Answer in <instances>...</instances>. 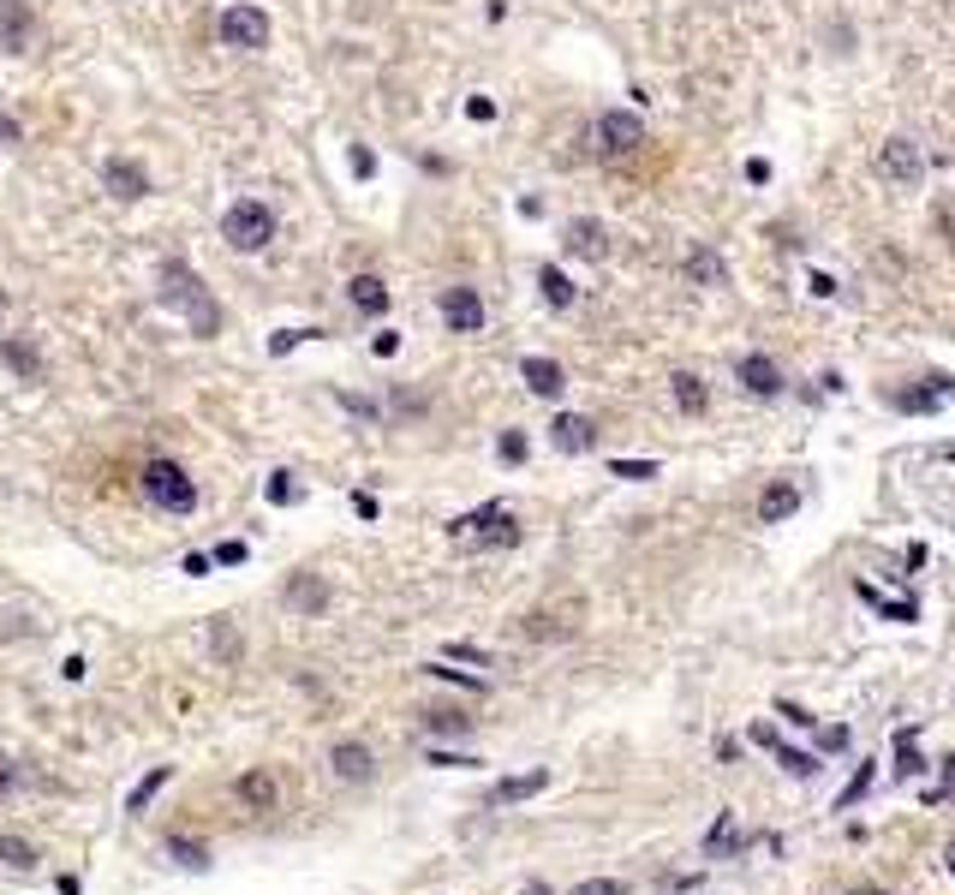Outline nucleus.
<instances>
[{"instance_id": "16", "label": "nucleus", "mask_w": 955, "mask_h": 895, "mask_svg": "<svg viewBox=\"0 0 955 895\" xmlns=\"http://www.w3.org/2000/svg\"><path fill=\"white\" fill-rule=\"evenodd\" d=\"M287 604L299 609V616H323L329 609V585L317 580V573H299V580L287 585Z\"/></svg>"}, {"instance_id": "43", "label": "nucleus", "mask_w": 955, "mask_h": 895, "mask_svg": "<svg viewBox=\"0 0 955 895\" xmlns=\"http://www.w3.org/2000/svg\"><path fill=\"white\" fill-rule=\"evenodd\" d=\"M466 120H496V102L490 96H473V102H466Z\"/></svg>"}, {"instance_id": "36", "label": "nucleus", "mask_w": 955, "mask_h": 895, "mask_svg": "<svg viewBox=\"0 0 955 895\" xmlns=\"http://www.w3.org/2000/svg\"><path fill=\"white\" fill-rule=\"evenodd\" d=\"M215 657H222V663L239 657V639H234V626H227V621H215Z\"/></svg>"}, {"instance_id": "3", "label": "nucleus", "mask_w": 955, "mask_h": 895, "mask_svg": "<svg viewBox=\"0 0 955 895\" xmlns=\"http://www.w3.org/2000/svg\"><path fill=\"white\" fill-rule=\"evenodd\" d=\"M215 36H222L227 48H263L270 43V12L239 0V7H227L222 19H215Z\"/></svg>"}, {"instance_id": "40", "label": "nucleus", "mask_w": 955, "mask_h": 895, "mask_svg": "<svg viewBox=\"0 0 955 895\" xmlns=\"http://www.w3.org/2000/svg\"><path fill=\"white\" fill-rule=\"evenodd\" d=\"M502 460H508V466H520V460H526V437H520V430H508V437H502Z\"/></svg>"}, {"instance_id": "37", "label": "nucleus", "mask_w": 955, "mask_h": 895, "mask_svg": "<svg viewBox=\"0 0 955 895\" xmlns=\"http://www.w3.org/2000/svg\"><path fill=\"white\" fill-rule=\"evenodd\" d=\"M425 675H437V681H454V687H466V693H478V687H484V681H478V675H461V669H442V663H430V669H425Z\"/></svg>"}, {"instance_id": "26", "label": "nucleus", "mask_w": 955, "mask_h": 895, "mask_svg": "<svg viewBox=\"0 0 955 895\" xmlns=\"http://www.w3.org/2000/svg\"><path fill=\"white\" fill-rule=\"evenodd\" d=\"M168 776H174V764H156V771H150V776H144V783H138V788H132V795H126V812H144V806H150V800H156V795H162V788H168Z\"/></svg>"}, {"instance_id": "24", "label": "nucleus", "mask_w": 955, "mask_h": 895, "mask_svg": "<svg viewBox=\"0 0 955 895\" xmlns=\"http://www.w3.org/2000/svg\"><path fill=\"white\" fill-rule=\"evenodd\" d=\"M239 800H246V806H258V812H270V806H275V776H270V771L239 776Z\"/></svg>"}, {"instance_id": "53", "label": "nucleus", "mask_w": 955, "mask_h": 895, "mask_svg": "<svg viewBox=\"0 0 955 895\" xmlns=\"http://www.w3.org/2000/svg\"><path fill=\"white\" fill-rule=\"evenodd\" d=\"M944 788H955V752L944 759Z\"/></svg>"}, {"instance_id": "50", "label": "nucleus", "mask_w": 955, "mask_h": 895, "mask_svg": "<svg viewBox=\"0 0 955 895\" xmlns=\"http://www.w3.org/2000/svg\"><path fill=\"white\" fill-rule=\"evenodd\" d=\"M747 179H753V186H764V179H771V162L753 156V162H747Z\"/></svg>"}, {"instance_id": "15", "label": "nucleus", "mask_w": 955, "mask_h": 895, "mask_svg": "<svg viewBox=\"0 0 955 895\" xmlns=\"http://www.w3.org/2000/svg\"><path fill=\"white\" fill-rule=\"evenodd\" d=\"M0 358H7V370H12V377H24V382L43 377V353H36L24 335H7V341H0Z\"/></svg>"}, {"instance_id": "11", "label": "nucleus", "mask_w": 955, "mask_h": 895, "mask_svg": "<svg viewBox=\"0 0 955 895\" xmlns=\"http://www.w3.org/2000/svg\"><path fill=\"white\" fill-rule=\"evenodd\" d=\"M31 31H36L31 7H24V0H0V48H7V55H24V48H31Z\"/></svg>"}, {"instance_id": "48", "label": "nucleus", "mask_w": 955, "mask_h": 895, "mask_svg": "<svg viewBox=\"0 0 955 895\" xmlns=\"http://www.w3.org/2000/svg\"><path fill=\"white\" fill-rule=\"evenodd\" d=\"M180 568L191 573V580H198V573H210V568H215V556H186V561H180Z\"/></svg>"}, {"instance_id": "55", "label": "nucleus", "mask_w": 955, "mask_h": 895, "mask_svg": "<svg viewBox=\"0 0 955 895\" xmlns=\"http://www.w3.org/2000/svg\"><path fill=\"white\" fill-rule=\"evenodd\" d=\"M944 860H950V878H955V842H950V848H944Z\"/></svg>"}, {"instance_id": "20", "label": "nucleus", "mask_w": 955, "mask_h": 895, "mask_svg": "<svg viewBox=\"0 0 955 895\" xmlns=\"http://www.w3.org/2000/svg\"><path fill=\"white\" fill-rule=\"evenodd\" d=\"M795 508H800L795 484H771V490H764V502H759V520H764V526H776V520H788Z\"/></svg>"}, {"instance_id": "41", "label": "nucleus", "mask_w": 955, "mask_h": 895, "mask_svg": "<svg viewBox=\"0 0 955 895\" xmlns=\"http://www.w3.org/2000/svg\"><path fill=\"white\" fill-rule=\"evenodd\" d=\"M371 353L377 358H394V353H401V335H394V329H382V335L371 341Z\"/></svg>"}, {"instance_id": "27", "label": "nucleus", "mask_w": 955, "mask_h": 895, "mask_svg": "<svg viewBox=\"0 0 955 895\" xmlns=\"http://www.w3.org/2000/svg\"><path fill=\"white\" fill-rule=\"evenodd\" d=\"M538 287H544V299H550L556 311H568V305H573V281H568L556 263H544V268H538Z\"/></svg>"}, {"instance_id": "9", "label": "nucleus", "mask_w": 955, "mask_h": 895, "mask_svg": "<svg viewBox=\"0 0 955 895\" xmlns=\"http://www.w3.org/2000/svg\"><path fill=\"white\" fill-rule=\"evenodd\" d=\"M329 771H335L341 783H371V776H377V752L365 747V740H335V752H329Z\"/></svg>"}, {"instance_id": "34", "label": "nucleus", "mask_w": 955, "mask_h": 895, "mask_svg": "<svg viewBox=\"0 0 955 895\" xmlns=\"http://www.w3.org/2000/svg\"><path fill=\"white\" fill-rule=\"evenodd\" d=\"M442 657H461V663H478V669H490V651L466 645V639H454V645H442Z\"/></svg>"}, {"instance_id": "33", "label": "nucleus", "mask_w": 955, "mask_h": 895, "mask_svg": "<svg viewBox=\"0 0 955 895\" xmlns=\"http://www.w3.org/2000/svg\"><path fill=\"white\" fill-rule=\"evenodd\" d=\"M573 895H628V884L621 878H585V884H573Z\"/></svg>"}, {"instance_id": "35", "label": "nucleus", "mask_w": 955, "mask_h": 895, "mask_svg": "<svg viewBox=\"0 0 955 895\" xmlns=\"http://www.w3.org/2000/svg\"><path fill=\"white\" fill-rule=\"evenodd\" d=\"M866 788H872V764H860V771H855V783H848L843 795H836V806H855V800L866 795Z\"/></svg>"}, {"instance_id": "1", "label": "nucleus", "mask_w": 955, "mask_h": 895, "mask_svg": "<svg viewBox=\"0 0 955 895\" xmlns=\"http://www.w3.org/2000/svg\"><path fill=\"white\" fill-rule=\"evenodd\" d=\"M144 496L162 514H191L198 508V484H191L180 460H144Z\"/></svg>"}, {"instance_id": "21", "label": "nucleus", "mask_w": 955, "mask_h": 895, "mask_svg": "<svg viewBox=\"0 0 955 895\" xmlns=\"http://www.w3.org/2000/svg\"><path fill=\"white\" fill-rule=\"evenodd\" d=\"M162 854H168L174 866H186V872H210V848H203V842H191V836H168V842H162Z\"/></svg>"}, {"instance_id": "45", "label": "nucleus", "mask_w": 955, "mask_h": 895, "mask_svg": "<svg viewBox=\"0 0 955 895\" xmlns=\"http://www.w3.org/2000/svg\"><path fill=\"white\" fill-rule=\"evenodd\" d=\"M776 711H783V716H788V723H795V728H819V716H807L800 705H776Z\"/></svg>"}, {"instance_id": "44", "label": "nucleus", "mask_w": 955, "mask_h": 895, "mask_svg": "<svg viewBox=\"0 0 955 895\" xmlns=\"http://www.w3.org/2000/svg\"><path fill=\"white\" fill-rule=\"evenodd\" d=\"M353 174H359V179L377 174V156H371V150H353Z\"/></svg>"}, {"instance_id": "31", "label": "nucleus", "mask_w": 955, "mask_h": 895, "mask_svg": "<svg viewBox=\"0 0 955 895\" xmlns=\"http://www.w3.org/2000/svg\"><path fill=\"white\" fill-rule=\"evenodd\" d=\"M657 460H609V478H652Z\"/></svg>"}, {"instance_id": "42", "label": "nucleus", "mask_w": 955, "mask_h": 895, "mask_svg": "<svg viewBox=\"0 0 955 895\" xmlns=\"http://www.w3.org/2000/svg\"><path fill=\"white\" fill-rule=\"evenodd\" d=\"M430 764H449V771H473L478 759H461V752H442V747H437V752H430Z\"/></svg>"}, {"instance_id": "39", "label": "nucleus", "mask_w": 955, "mask_h": 895, "mask_svg": "<svg viewBox=\"0 0 955 895\" xmlns=\"http://www.w3.org/2000/svg\"><path fill=\"white\" fill-rule=\"evenodd\" d=\"M305 335H311V329H282V335H275V341H270V353H275V358H282V353H293V347H299V341H305Z\"/></svg>"}, {"instance_id": "38", "label": "nucleus", "mask_w": 955, "mask_h": 895, "mask_svg": "<svg viewBox=\"0 0 955 895\" xmlns=\"http://www.w3.org/2000/svg\"><path fill=\"white\" fill-rule=\"evenodd\" d=\"M246 556H251V549L239 544V537H227V544L215 549V561H222V568H239V561H246Z\"/></svg>"}, {"instance_id": "54", "label": "nucleus", "mask_w": 955, "mask_h": 895, "mask_svg": "<svg viewBox=\"0 0 955 895\" xmlns=\"http://www.w3.org/2000/svg\"><path fill=\"white\" fill-rule=\"evenodd\" d=\"M848 895H884V890H878V884H860V890H848Z\"/></svg>"}, {"instance_id": "29", "label": "nucleus", "mask_w": 955, "mask_h": 895, "mask_svg": "<svg viewBox=\"0 0 955 895\" xmlns=\"http://www.w3.org/2000/svg\"><path fill=\"white\" fill-rule=\"evenodd\" d=\"M705 848H711V854H723V848H729V854H735V848H741V830H735V818H729V812H723V818H717V824H711V836H705Z\"/></svg>"}, {"instance_id": "30", "label": "nucleus", "mask_w": 955, "mask_h": 895, "mask_svg": "<svg viewBox=\"0 0 955 895\" xmlns=\"http://www.w3.org/2000/svg\"><path fill=\"white\" fill-rule=\"evenodd\" d=\"M776 764H783V771L788 776H812V771H819V759H807V752H795V747H783V740H776Z\"/></svg>"}, {"instance_id": "14", "label": "nucleus", "mask_w": 955, "mask_h": 895, "mask_svg": "<svg viewBox=\"0 0 955 895\" xmlns=\"http://www.w3.org/2000/svg\"><path fill=\"white\" fill-rule=\"evenodd\" d=\"M520 377H526V389L544 394V401H556V394L568 389V377H562V365H556V358H526V365H520Z\"/></svg>"}, {"instance_id": "7", "label": "nucleus", "mask_w": 955, "mask_h": 895, "mask_svg": "<svg viewBox=\"0 0 955 895\" xmlns=\"http://www.w3.org/2000/svg\"><path fill=\"white\" fill-rule=\"evenodd\" d=\"M442 323H449L454 335H478V329H484L478 287H449V293H442Z\"/></svg>"}, {"instance_id": "47", "label": "nucleus", "mask_w": 955, "mask_h": 895, "mask_svg": "<svg viewBox=\"0 0 955 895\" xmlns=\"http://www.w3.org/2000/svg\"><path fill=\"white\" fill-rule=\"evenodd\" d=\"M19 138H24V126L12 114H0V144H19Z\"/></svg>"}, {"instance_id": "6", "label": "nucleus", "mask_w": 955, "mask_h": 895, "mask_svg": "<svg viewBox=\"0 0 955 895\" xmlns=\"http://www.w3.org/2000/svg\"><path fill=\"white\" fill-rule=\"evenodd\" d=\"M645 144V126L633 108H609L604 120H597V150L604 156H633V150Z\"/></svg>"}, {"instance_id": "52", "label": "nucleus", "mask_w": 955, "mask_h": 895, "mask_svg": "<svg viewBox=\"0 0 955 895\" xmlns=\"http://www.w3.org/2000/svg\"><path fill=\"white\" fill-rule=\"evenodd\" d=\"M12 783H19V771H12V764H0V788H12Z\"/></svg>"}, {"instance_id": "46", "label": "nucleus", "mask_w": 955, "mask_h": 895, "mask_svg": "<svg viewBox=\"0 0 955 895\" xmlns=\"http://www.w3.org/2000/svg\"><path fill=\"white\" fill-rule=\"evenodd\" d=\"M776 740H783V735H776V728H771V723H753V747H764V752H771V747H776Z\"/></svg>"}, {"instance_id": "17", "label": "nucleus", "mask_w": 955, "mask_h": 895, "mask_svg": "<svg viewBox=\"0 0 955 895\" xmlns=\"http://www.w3.org/2000/svg\"><path fill=\"white\" fill-rule=\"evenodd\" d=\"M538 788H550V771H526V776H508V783L490 788V806H514V800H532Z\"/></svg>"}, {"instance_id": "51", "label": "nucleus", "mask_w": 955, "mask_h": 895, "mask_svg": "<svg viewBox=\"0 0 955 895\" xmlns=\"http://www.w3.org/2000/svg\"><path fill=\"white\" fill-rule=\"evenodd\" d=\"M938 227H944V239H955V203H944V210H938Z\"/></svg>"}, {"instance_id": "22", "label": "nucleus", "mask_w": 955, "mask_h": 895, "mask_svg": "<svg viewBox=\"0 0 955 895\" xmlns=\"http://www.w3.org/2000/svg\"><path fill=\"white\" fill-rule=\"evenodd\" d=\"M36 860H43V854H36V842L7 836V830H0V866H12V872H36Z\"/></svg>"}, {"instance_id": "32", "label": "nucleus", "mask_w": 955, "mask_h": 895, "mask_svg": "<svg viewBox=\"0 0 955 895\" xmlns=\"http://www.w3.org/2000/svg\"><path fill=\"white\" fill-rule=\"evenodd\" d=\"M270 502H275V508L299 502V484H293V472H275V478H270Z\"/></svg>"}, {"instance_id": "19", "label": "nucleus", "mask_w": 955, "mask_h": 895, "mask_svg": "<svg viewBox=\"0 0 955 895\" xmlns=\"http://www.w3.org/2000/svg\"><path fill=\"white\" fill-rule=\"evenodd\" d=\"M353 305H359L365 317H382L389 311V287H382V275H353Z\"/></svg>"}, {"instance_id": "23", "label": "nucleus", "mask_w": 955, "mask_h": 895, "mask_svg": "<svg viewBox=\"0 0 955 895\" xmlns=\"http://www.w3.org/2000/svg\"><path fill=\"white\" fill-rule=\"evenodd\" d=\"M860 597L878 609V616H890V621H920V604H908V597H884V592H872L866 580H860Z\"/></svg>"}, {"instance_id": "4", "label": "nucleus", "mask_w": 955, "mask_h": 895, "mask_svg": "<svg viewBox=\"0 0 955 895\" xmlns=\"http://www.w3.org/2000/svg\"><path fill=\"white\" fill-rule=\"evenodd\" d=\"M162 281H168L162 293H168L174 305H186V311H191L198 335H215V323H222V317H215V305H210V293H203V281H198V275H186L180 263H168V275H162Z\"/></svg>"}, {"instance_id": "18", "label": "nucleus", "mask_w": 955, "mask_h": 895, "mask_svg": "<svg viewBox=\"0 0 955 895\" xmlns=\"http://www.w3.org/2000/svg\"><path fill=\"white\" fill-rule=\"evenodd\" d=\"M562 246H568V258L597 263V258H604V227H597V222H568V239H562Z\"/></svg>"}, {"instance_id": "12", "label": "nucleus", "mask_w": 955, "mask_h": 895, "mask_svg": "<svg viewBox=\"0 0 955 895\" xmlns=\"http://www.w3.org/2000/svg\"><path fill=\"white\" fill-rule=\"evenodd\" d=\"M681 275L693 281V287H729V263H723L711 246H693V251H687V258H681Z\"/></svg>"}, {"instance_id": "8", "label": "nucleus", "mask_w": 955, "mask_h": 895, "mask_svg": "<svg viewBox=\"0 0 955 895\" xmlns=\"http://www.w3.org/2000/svg\"><path fill=\"white\" fill-rule=\"evenodd\" d=\"M735 382H741L747 394H759V401L783 394V370H776V358H771V353H747L741 365H735Z\"/></svg>"}, {"instance_id": "2", "label": "nucleus", "mask_w": 955, "mask_h": 895, "mask_svg": "<svg viewBox=\"0 0 955 895\" xmlns=\"http://www.w3.org/2000/svg\"><path fill=\"white\" fill-rule=\"evenodd\" d=\"M222 239L234 251H263L275 239V215H270V203H251V198H239L234 210L222 215Z\"/></svg>"}, {"instance_id": "28", "label": "nucleus", "mask_w": 955, "mask_h": 895, "mask_svg": "<svg viewBox=\"0 0 955 895\" xmlns=\"http://www.w3.org/2000/svg\"><path fill=\"white\" fill-rule=\"evenodd\" d=\"M425 728H430V735H473V716H461V711H430Z\"/></svg>"}, {"instance_id": "49", "label": "nucleus", "mask_w": 955, "mask_h": 895, "mask_svg": "<svg viewBox=\"0 0 955 895\" xmlns=\"http://www.w3.org/2000/svg\"><path fill=\"white\" fill-rule=\"evenodd\" d=\"M717 759H723V764H735V759H741V740L723 735V740H717Z\"/></svg>"}, {"instance_id": "25", "label": "nucleus", "mask_w": 955, "mask_h": 895, "mask_svg": "<svg viewBox=\"0 0 955 895\" xmlns=\"http://www.w3.org/2000/svg\"><path fill=\"white\" fill-rule=\"evenodd\" d=\"M675 406H681V413H705V406H711V394H705V382H699L693 377V370H681V377H675Z\"/></svg>"}, {"instance_id": "10", "label": "nucleus", "mask_w": 955, "mask_h": 895, "mask_svg": "<svg viewBox=\"0 0 955 895\" xmlns=\"http://www.w3.org/2000/svg\"><path fill=\"white\" fill-rule=\"evenodd\" d=\"M102 186H108L120 203H138V198L150 191V174L138 168L132 156H108V162H102Z\"/></svg>"}, {"instance_id": "5", "label": "nucleus", "mask_w": 955, "mask_h": 895, "mask_svg": "<svg viewBox=\"0 0 955 895\" xmlns=\"http://www.w3.org/2000/svg\"><path fill=\"white\" fill-rule=\"evenodd\" d=\"M872 174L884 179V186H920V174H926V156H920V144H914V138H890V144L878 150Z\"/></svg>"}, {"instance_id": "13", "label": "nucleus", "mask_w": 955, "mask_h": 895, "mask_svg": "<svg viewBox=\"0 0 955 895\" xmlns=\"http://www.w3.org/2000/svg\"><path fill=\"white\" fill-rule=\"evenodd\" d=\"M550 442L562 448V454H585V448L597 442V425H592V418H580V413H562L550 425Z\"/></svg>"}]
</instances>
